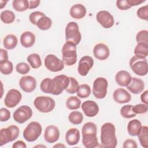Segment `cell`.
<instances>
[{
	"label": "cell",
	"instance_id": "obj_1",
	"mask_svg": "<svg viewBox=\"0 0 148 148\" xmlns=\"http://www.w3.org/2000/svg\"><path fill=\"white\" fill-rule=\"evenodd\" d=\"M97 126L92 122L86 123L82 127V143L86 148L99 147L100 145L97 137Z\"/></svg>",
	"mask_w": 148,
	"mask_h": 148
},
{
	"label": "cell",
	"instance_id": "obj_2",
	"mask_svg": "<svg viewBox=\"0 0 148 148\" xmlns=\"http://www.w3.org/2000/svg\"><path fill=\"white\" fill-rule=\"evenodd\" d=\"M116 128L113 124L111 123H104L101 128L100 147L105 148H114L117 144L116 136Z\"/></svg>",
	"mask_w": 148,
	"mask_h": 148
},
{
	"label": "cell",
	"instance_id": "obj_3",
	"mask_svg": "<svg viewBox=\"0 0 148 148\" xmlns=\"http://www.w3.org/2000/svg\"><path fill=\"white\" fill-rule=\"evenodd\" d=\"M62 58L65 65H74L77 61L76 45L72 42H66L62 48Z\"/></svg>",
	"mask_w": 148,
	"mask_h": 148
},
{
	"label": "cell",
	"instance_id": "obj_4",
	"mask_svg": "<svg viewBox=\"0 0 148 148\" xmlns=\"http://www.w3.org/2000/svg\"><path fill=\"white\" fill-rule=\"evenodd\" d=\"M20 133L18 127L11 125L7 128H3L0 131V146H2L9 142L16 140Z\"/></svg>",
	"mask_w": 148,
	"mask_h": 148
},
{
	"label": "cell",
	"instance_id": "obj_5",
	"mask_svg": "<svg viewBox=\"0 0 148 148\" xmlns=\"http://www.w3.org/2000/svg\"><path fill=\"white\" fill-rule=\"evenodd\" d=\"M42 128L40 124L37 121L29 123L23 131V137L28 142L35 141L40 135Z\"/></svg>",
	"mask_w": 148,
	"mask_h": 148
},
{
	"label": "cell",
	"instance_id": "obj_6",
	"mask_svg": "<svg viewBox=\"0 0 148 148\" xmlns=\"http://www.w3.org/2000/svg\"><path fill=\"white\" fill-rule=\"evenodd\" d=\"M130 65L132 71L137 75L142 76L147 73L148 66L146 58L134 56L130 60Z\"/></svg>",
	"mask_w": 148,
	"mask_h": 148
},
{
	"label": "cell",
	"instance_id": "obj_7",
	"mask_svg": "<svg viewBox=\"0 0 148 148\" xmlns=\"http://www.w3.org/2000/svg\"><path fill=\"white\" fill-rule=\"evenodd\" d=\"M36 109L42 113H49L52 111L55 107L54 100L48 96L37 97L34 102Z\"/></svg>",
	"mask_w": 148,
	"mask_h": 148
},
{
	"label": "cell",
	"instance_id": "obj_8",
	"mask_svg": "<svg viewBox=\"0 0 148 148\" xmlns=\"http://www.w3.org/2000/svg\"><path fill=\"white\" fill-rule=\"evenodd\" d=\"M82 39L79 25L75 22L71 21L67 24L65 28V39L76 45H79Z\"/></svg>",
	"mask_w": 148,
	"mask_h": 148
},
{
	"label": "cell",
	"instance_id": "obj_9",
	"mask_svg": "<svg viewBox=\"0 0 148 148\" xmlns=\"http://www.w3.org/2000/svg\"><path fill=\"white\" fill-rule=\"evenodd\" d=\"M108 83L107 80L102 77H97L95 79L92 86V93L97 99L104 98L107 94V88Z\"/></svg>",
	"mask_w": 148,
	"mask_h": 148
},
{
	"label": "cell",
	"instance_id": "obj_10",
	"mask_svg": "<svg viewBox=\"0 0 148 148\" xmlns=\"http://www.w3.org/2000/svg\"><path fill=\"white\" fill-rule=\"evenodd\" d=\"M45 66L49 71L56 72L64 69V63L55 55L49 54L45 58Z\"/></svg>",
	"mask_w": 148,
	"mask_h": 148
},
{
	"label": "cell",
	"instance_id": "obj_11",
	"mask_svg": "<svg viewBox=\"0 0 148 148\" xmlns=\"http://www.w3.org/2000/svg\"><path fill=\"white\" fill-rule=\"evenodd\" d=\"M32 116V110L31 108L27 105H22L14 112L13 117L16 122L23 124L31 119Z\"/></svg>",
	"mask_w": 148,
	"mask_h": 148
},
{
	"label": "cell",
	"instance_id": "obj_12",
	"mask_svg": "<svg viewBox=\"0 0 148 148\" xmlns=\"http://www.w3.org/2000/svg\"><path fill=\"white\" fill-rule=\"evenodd\" d=\"M22 98L21 92L16 89H11L6 94L4 99V103L6 106L12 108L17 106Z\"/></svg>",
	"mask_w": 148,
	"mask_h": 148
},
{
	"label": "cell",
	"instance_id": "obj_13",
	"mask_svg": "<svg viewBox=\"0 0 148 148\" xmlns=\"http://www.w3.org/2000/svg\"><path fill=\"white\" fill-rule=\"evenodd\" d=\"M97 21L105 28H110L114 24L113 16L106 10H101L96 15Z\"/></svg>",
	"mask_w": 148,
	"mask_h": 148
},
{
	"label": "cell",
	"instance_id": "obj_14",
	"mask_svg": "<svg viewBox=\"0 0 148 148\" xmlns=\"http://www.w3.org/2000/svg\"><path fill=\"white\" fill-rule=\"evenodd\" d=\"M94 65V60L90 56L82 57L79 62L77 71L83 76H86Z\"/></svg>",
	"mask_w": 148,
	"mask_h": 148
},
{
	"label": "cell",
	"instance_id": "obj_15",
	"mask_svg": "<svg viewBox=\"0 0 148 148\" xmlns=\"http://www.w3.org/2000/svg\"><path fill=\"white\" fill-rule=\"evenodd\" d=\"M55 84V92L54 95H58L65 90L69 83V78L65 75H60L55 76L53 79Z\"/></svg>",
	"mask_w": 148,
	"mask_h": 148
},
{
	"label": "cell",
	"instance_id": "obj_16",
	"mask_svg": "<svg viewBox=\"0 0 148 148\" xmlns=\"http://www.w3.org/2000/svg\"><path fill=\"white\" fill-rule=\"evenodd\" d=\"M20 88L26 92H31L36 87V81L32 76H24L21 77L19 81Z\"/></svg>",
	"mask_w": 148,
	"mask_h": 148
},
{
	"label": "cell",
	"instance_id": "obj_17",
	"mask_svg": "<svg viewBox=\"0 0 148 148\" xmlns=\"http://www.w3.org/2000/svg\"><path fill=\"white\" fill-rule=\"evenodd\" d=\"M81 107L84 114L89 117H94L99 112L98 105L95 102L91 100L83 102Z\"/></svg>",
	"mask_w": 148,
	"mask_h": 148
},
{
	"label": "cell",
	"instance_id": "obj_18",
	"mask_svg": "<svg viewBox=\"0 0 148 148\" xmlns=\"http://www.w3.org/2000/svg\"><path fill=\"white\" fill-rule=\"evenodd\" d=\"M60 137V131L57 127L50 125L47 126L45 131V140L50 143H53L58 140Z\"/></svg>",
	"mask_w": 148,
	"mask_h": 148
},
{
	"label": "cell",
	"instance_id": "obj_19",
	"mask_svg": "<svg viewBox=\"0 0 148 148\" xmlns=\"http://www.w3.org/2000/svg\"><path fill=\"white\" fill-rule=\"evenodd\" d=\"M94 57L99 60H106L110 54V51L107 45L99 43L96 45L93 49Z\"/></svg>",
	"mask_w": 148,
	"mask_h": 148
},
{
	"label": "cell",
	"instance_id": "obj_20",
	"mask_svg": "<svg viewBox=\"0 0 148 148\" xmlns=\"http://www.w3.org/2000/svg\"><path fill=\"white\" fill-rule=\"evenodd\" d=\"M114 101L119 103L129 102L131 99V94L125 89L119 88L114 91L113 94Z\"/></svg>",
	"mask_w": 148,
	"mask_h": 148
},
{
	"label": "cell",
	"instance_id": "obj_21",
	"mask_svg": "<svg viewBox=\"0 0 148 148\" xmlns=\"http://www.w3.org/2000/svg\"><path fill=\"white\" fill-rule=\"evenodd\" d=\"M127 89L134 94H138L142 92L145 88L144 82L139 78L132 77L130 85L127 86Z\"/></svg>",
	"mask_w": 148,
	"mask_h": 148
},
{
	"label": "cell",
	"instance_id": "obj_22",
	"mask_svg": "<svg viewBox=\"0 0 148 148\" xmlns=\"http://www.w3.org/2000/svg\"><path fill=\"white\" fill-rule=\"evenodd\" d=\"M132 77L129 72L126 71H119L115 76V80L118 85L125 87L128 86L131 82Z\"/></svg>",
	"mask_w": 148,
	"mask_h": 148
},
{
	"label": "cell",
	"instance_id": "obj_23",
	"mask_svg": "<svg viewBox=\"0 0 148 148\" xmlns=\"http://www.w3.org/2000/svg\"><path fill=\"white\" fill-rule=\"evenodd\" d=\"M80 138V135L79 131L76 128H71L69 129L65 134L66 142L70 146L77 145L79 142Z\"/></svg>",
	"mask_w": 148,
	"mask_h": 148
},
{
	"label": "cell",
	"instance_id": "obj_24",
	"mask_svg": "<svg viewBox=\"0 0 148 148\" xmlns=\"http://www.w3.org/2000/svg\"><path fill=\"white\" fill-rule=\"evenodd\" d=\"M35 36L30 31L24 32L20 36V43L21 45L25 47H31L35 42Z\"/></svg>",
	"mask_w": 148,
	"mask_h": 148
},
{
	"label": "cell",
	"instance_id": "obj_25",
	"mask_svg": "<svg viewBox=\"0 0 148 148\" xmlns=\"http://www.w3.org/2000/svg\"><path fill=\"white\" fill-rule=\"evenodd\" d=\"M69 13L72 17L75 19H81L86 16V9L82 4H75L71 8Z\"/></svg>",
	"mask_w": 148,
	"mask_h": 148
},
{
	"label": "cell",
	"instance_id": "obj_26",
	"mask_svg": "<svg viewBox=\"0 0 148 148\" xmlns=\"http://www.w3.org/2000/svg\"><path fill=\"white\" fill-rule=\"evenodd\" d=\"M142 123L138 119H134L129 121L127 125V131L130 135L138 136L142 128Z\"/></svg>",
	"mask_w": 148,
	"mask_h": 148
},
{
	"label": "cell",
	"instance_id": "obj_27",
	"mask_svg": "<svg viewBox=\"0 0 148 148\" xmlns=\"http://www.w3.org/2000/svg\"><path fill=\"white\" fill-rule=\"evenodd\" d=\"M40 88L43 92L54 95L55 92V84L53 79L49 77L44 79L40 83Z\"/></svg>",
	"mask_w": 148,
	"mask_h": 148
},
{
	"label": "cell",
	"instance_id": "obj_28",
	"mask_svg": "<svg viewBox=\"0 0 148 148\" xmlns=\"http://www.w3.org/2000/svg\"><path fill=\"white\" fill-rule=\"evenodd\" d=\"M134 54L139 57L146 58L148 54V44L143 42L138 43L134 49Z\"/></svg>",
	"mask_w": 148,
	"mask_h": 148
},
{
	"label": "cell",
	"instance_id": "obj_29",
	"mask_svg": "<svg viewBox=\"0 0 148 148\" xmlns=\"http://www.w3.org/2000/svg\"><path fill=\"white\" fill-rule=\"evenodd\" d=\"M3 44L5 49L8 50L13 49L17 45V38L13 34H9L3 38Z\"/></svg>",
	"mask_w": 148,
	"mask_h": 148
},
{
	"label": "cell",
	"instance_id": "obj_30",
	"mask_svg": "<svg viewBox=\"0 0 148 148\" xmlns=\"http://www.w3.org/2000/svg\"><path fill=\"white\" fill-rule=\"evenodd\" d=\"M138 139L141 146L145 148L148 147V127L146 125L142 127L139 134L138 135Z\"/></svg>",
	"mask_w": 148,
	"mask_h": 148
},
{
	"label": "cell",
	"instance_id": "obj_31",
	"mask_svg": "<svg viewBox=\"0 0 148 148\" xmlns=\"http://www.w3.org/2000/svg\"><path fill=\"white\" fill-rule=\"evenodd\" d=\"M27 61L29 63L31 66L34 69H37L42 65V61L38 54L32 53L27 57Z\"/></svg>",
	"mask_w": 148,
	"mask_h": 148
},
{
	"label": "cell",
	"instance_id": "obj_32",
	"mask_svg": "<svg viewBox=\"0 0 148 148\" xmlns=\"http://www.w3.org/2000/svg\"><path fill=\"white\" fill-rule=\"evenodd\" d=\"M12 6L17 12H23L29 7V1L27 0H14L12 2Z\"/></svg>",
	"mask_w": 148,
	"mask_h": 148
},
{
	"label": "cell",
	"instance_id": "obj_33",
	"mask_svg": "<svg viewBox=\"0 0 148 148\" xmlns=\"http://www.w3.org/2000/svg\"><path fill=\"white\" fill-rule=\"evenodd\" d=\"M81 105L80 99L76 96L69 97L66 101V106L70 110H76L80 108Z\"/></svg>",
	"mask_w": 148,
	"mask_h": 148
},
{
	"label": "cell",
	"instance_id": "obj_34",
	"mask_svg": "<svg viewBox=\"0 0 148 148\" xmlns=\"http://www.w3.org/2000/svg\"><path fill=\"white\" fill-rule=\"evenodd\" d=\"M1 20L5 24H10L15 20L14 13L9 10H5L1 13Z\"/></svg>",
	"mask_w": 148,
	"mask_h": 148
},
{
	"label": "cell",
	"instance_id": "obj_35",
	"mask_svg": "<svg viewBox=\"0 0 148 148\" xmlns=\"http://www.w3.org/2000/svg\"><path fill=\"white\" fill-rule=\"evenodd\" d=\"M13 64L8 60L0 61V71L3 75H9L13 72Z\"/></svg>",
	"mask_w": 148,
	"mask_h": 148
},
{
	"label": "cell",
	"instance_id": "obj_36",
	"mask_svg": "<svg viewBox=\"0 0 148 148\" xmlns=\"http://www.w3.org/2000/svg\"><path fill=\"white\" fill-rule=\"evenodd\" d=\"M77 97L81 98H86L91 94L90 87L87 84H83L79 86L76 91Z\"/></svg>",
	"mask_w": 148,
	"mask_h": 148
},
{
	"label": "cell",
	"instance_id": "obj_37",
	"mask_svg": "<svg viewBox=\"0 0 148 148\" xmlns=\"http://www.w3.org/2000/svg\"><path fill=\"white\" fill-rule=\"evenodd\" d=\"M69 121L74 125H78L82 123L83 116L82 113L78 111H73L68 116Z\"/></svg>",
	"mask_w": 148,
	"mask_h": 148
},
{
	"label": "cell",
	"instance_id": "obj_38",
	"mask_svg": "<svg viewBox=\"0 0 148 148\" xmlns=\"http://www.w3.org/2000/svg\"><path fill=\"white\" fill-rule=\"evenodd\" d=\"M52 24L51 19L47 17L46 15L42 17L37 23V27L41 30H47L49 29Z\"/></svg>",
	"mask_w": 148,
	"mask_h": 148
},
{
	"label": "cell",
	"instance_id": "obj_39",
	"mask_svg": "<svg viewBox=\"0 0 148 148\" xmlns=\"http://www.w3.org/2000/svg\"><path fill=\"white\" fill-rule=\"evenodd\" d=\"M132 105H127L122 106L120 109L121 115L125 119H130L136 116V114L133 112L132 110Z\"/></svg>",
	"mask_w": 148,
	"mask_h": 148
},
{
	"label": "cell",
	"instance_id": "obj_40",
	"mask_svg": "<svg viewBox=\"0 0 148 148\" xmlns=\"http://www.w3.org/2000/svg\"><path fill=\"white\" fill-rule=\"evenodd\" d=\"M69 83L68 87L65 89L66 91L70 94H74L76 92L77 88L79 87V83L77 80L73 77H69Z\"/></svg>",
	"mask_w": 148,
	"mask_h": 148
},
{
	"label": "cell",
	"instance_id": "obj_41",
	"mask_svg": "<svg viewBox=\"0 0 148 148\" xmlns=\"http://www.w3.org/2000/svg\"><path fill=\"white\" fill-rule=\"evenodd\" d=\"M16 71L21 75H25L28 73L30 71V67L27 63L21 62L17 64L16 66Z\"/></svg>",
	"mask_w": 148,
	"mask_h": 148
},
{
	"label": "cell",
	"instance_id": "obj_42",
	"mask_svg": "<svg viewBox=\"0 0 148 148\" xmlns=\"http://www.w3.org/2000/svg\"><path fill=\"white\" fill-rule=\"evenodd\" d=\"M136 40L138 43L143 42L148 44V31L141 30L138 32L136 36Z\"/></svg>",
	"mask_w": 148,
	"mask_h": 148
},
{
	"label": "cell",
	"instance_id": "obj_43",
	"mask_svg": "<svg viewBox=\"0 0 148 148\" xmlns=\"http://www.w3.org/2000/svg\"><path fill=\"white\" fill-rule=\"evenodd\" d=\"M147 105L144 103H139L135 106H132V110L135 114H143L147 111Z\"/></svg>",
	"mask_w": 148,
	"mask_h": 148
},
{
	"label": "cell",
	"instance_id": "obj_44",
	"mask_svg": "<svg viewBox=\"0 0 148 148\" xmlns=\"http://www.w3.org/2000/svg\"><path fill=\"white\" fill-rule=\"evenodd\" d=\"M44 16H45V14L39 11H36L30 14L29 16V19L32 24L36 25L38 20Z\"/></svg>",
	"mask_w": 148,
	"mask_h": 148
},
{
	"label": "cell",
	"instance_id": "obj_45",
	"mask_svg": "<svg viewBox=\"0 0 148 148\" xmlns=\"http://www.w3.org/2000/svg\"><path fill=\"white\" fill-rule=\"evenodd\" d=\"M137 16L142 20L147 21L148 18V6L145 5L139 8L136 12Z\"/></svg>",
	"mask_w": 148,
	"mask_h": 148
},
{
	"label": "cell",
	"instance_id": "obj_46",
	"mask_svg": "<svg viewBox=\"0 0 148 148\" xmlns=\"http://www.w3.org/2000/svg\"><path fill=\"white\" fill-rule=\"evenodd\" d=\"M10 118V112L6 108H2L0 109V121L5 122Z\"/></svg>",
	"mask_w": 148,
	"mask_h": 148
},
{
	"label": "cell",
	"instance_id": "obj_47",
	"mask_svg": "<svg viewBox=\"0 0 148 148\" xmlns=\"http://www.w3.org/2000/svg\"><path fill=\"white\" fill-rule=\"evenodd\" d=\"M116 6L117 7L121 10H127L131 7L128 4L127 0H118L116 1Z\"/></svg>",
	"mask_w": 148,
	"mask_h": 148
},
{
	"label": "cell",
	"instance_id": "obj_48",
	"mask_svg": "<svg viewBox=\"0 0 148 148\" xmlns=\"http://www.w3.org/2000/svg\"><path fill=\"white\" fill-rule=\"evenodd\" d=\"M123 147L124 148H125V147L136 148L138 147V145H137L136 142L134 140L128 139H127L126 140H125L124 142Z\"/></svg>",
	"mask_w": 148,
	"mask_h": 148
},
{
	"label": "cell",
	"instance_id": "obj_49",
	"mask_svg": "<svg viewBox=\"0 0 148 148\" xmlns=\"http://www.w3.org/2000/svg\"><path fill=\"white\" fill-rule=\"evenodd\" d=\"M13 148H26V144L22 140H18L14 142L12 145Z\"/></svg>",
	"mask_w": 148,
	"mask_h": 148
},
{
	"label": "cell",
	"instance_id": "obj_50",
	"mask_svg": "<svg viewBox=\"0 0 148 148\" xmlns=\"http://www.w3.org/2000/svg\"><path fill=\"white\" fill-rule=\"evenodd\" d=\"M0 61H3V60H8V51L3 49H0Z\"/></svg>",
	"mask_w": 148,
	"mask_h": 148
},
{
	"label": "cell",
	"instance_id": "obj_51",
	"mask_svg": "<svg viewBox=\"0 0 148 148\" xmlns=\"http://www.w3.org/2000/svg\"><path fill=\"white\" fill-rule=\"evenodd\" d=\"M140 99L145 104H148V90L145 91L140 96Z\"/></svg>",
	"mask_w": 148,
	"mask_h": 148
},
{
	"label": "cell",
	"instance_id": "obj_52",
	"mask_svg": "<svg viewBox=\"0 0 148 148\" xmlns=\"http://www.w3.org/2000/svg\"><path fill=\"white\" fill-rule=\"evenodd\" d=\"M127 2L130 6L131 7L134 6H137L138 5L141 4L142 3H143L145 2V1H141V0H127Z\"/></svg>",
	"mask_w": 148,
	"mask_h": 148
},
{
	"label": "cell",
	"instance_id": "obj_53",
	"mask_svg": "<svg viewBox=\"0 0 148 148\" xmlns=\"http://www.w3.org/2000/svg\"><path fill=\"white\" fill-rule=\"evenodd\" d=\"M40 2V1H29V8L32 9H35V8H37L39 5Z\"/></svg>",
	"mask_w": 148,
	"mask_h": 148
},
{
	"label": "cell",
	"instance_id": "obj_54",
	"mask_svg": "<svg viewBox=\"0 0 148 148\" xmlns=\"http://www.w3.org/2000/svg\"><path fill=\"white\" fill-rule=\"evenodd\" d=\"M8 1H0V4H1V9H2L4 6H6V4L7 3Z\"/></svg>",
	"mask_w": 148,
	"mask_h": 148
},
{
	"label": "cell",
	"instance_id": "obj_55",
	"mask_svg": "<svg viewBox=\"0 0 148 148\" xmlns=\"http://www.w3.org/2000/svg\"><path fill=\"white\" fill-rule=\"evenodd\" d=\"M53 147H65V146L62 143H58L53 146Z\"/></svg>",
	"mask_w": 148,
	"mask_h": 148
},
{
	"label": "cell",
	"instance_id": "obj_56",
	"mask_svg": "<svg viewBox=\"0 0 148 148\" xmlns=\"http://www.w3.org/2000/svg\"><path fill=\"white\" fill-rule=\"evenodd\" d=\"M46 147L45 146H43V145H38V146H34V147Z\"/></svg>",
	"mask_w": 148,
	"mask_h": 148
}]
</instances>
